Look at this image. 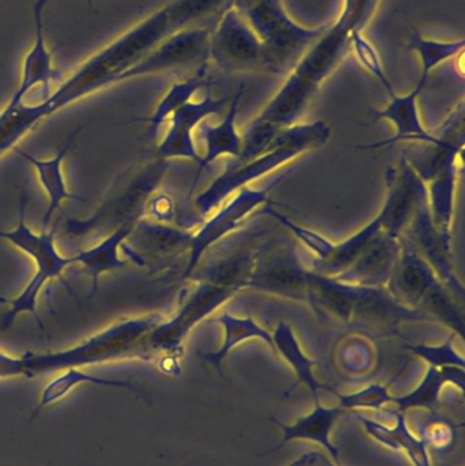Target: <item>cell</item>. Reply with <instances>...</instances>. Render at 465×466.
Wrapping results in <instances>:
<instances>
[{
  "label": "cell",
  "instance_id": "30bf717a",
  "mask_svg": "<svg viewBox=\"0 0 465 466\" xmlns=\"http://www.w3.org/2000/svg\"><path fill=\"white\" fill-rule=\"evenodd\" d=\"M310 270L288 241H273L254 251L248 288L288 300L308 301Z\"/></svg>",
  "mask_w": 465,
  "mask_h": 466
},
{
  "label": "cell",
  "instance_id": "8fae6325",
  "mask_svg": "<svg viewBox=\"0 0 465 466\" xmlns=\"http://www.w3.org/2000/svg\"><path fill=\"white\" fill-rule=\"evenodd\" d=\"M210 30L209 26H193L174 33L130 68L125 81L158 74H196L207 68Z\"/></svg>",
  "mask_w": 465,
  "mask_h": 466
},
{
  "label": "cell",
  "instance_id": "ab89813d",
  "mask_svg": "<svg viewBox=\"0 0 465 466\" xmlns=\"http://www.w3.org/2000/svg\"><path fill=\"white\" fill-rule=\"evenodd\" d=\"M144 213L152 218L153 223L164 224V226L171 224L177 215L174 199L168 194H152L145 204Z\"/></svg>",
  "mask_w": 465,
  "mask_h": 466
},
{
  "label": "cell",
  "instance_id": "603a6c76",
  "mask_svg": "<svg viewBox=\"0 0 465 466\" xmlns=\"http://www.w3.org/2000/svg\"><path fill=\"white\" fill-rule=\"evenodd\" d=\"M344 413H347V410L341 407L325 408L319 402V404H316V410L313 412L298 419L294 424H289V426L273 418L272 420L278 424V429L283 432V441L268 453H273V451L284 448V445L291 442V441H310V442L322 446L330 454L333 461L338 465L340 464L339 449L330 441V432H332L336 421Z\"/></svg>",
  "mask_w": 465,
  "mask_h": 466
},
{
  "label": "cell",
  "instance_id": "836d02e7",
  "mask_svg": "<svg viewBox=\"0 0 465 466\" xmlns=\"http://www.w3.org/2000/svg\"><path fill=\"white\" fill-rule=\"evenodd\" d=\"M81 385L108 386V388L127 389V390L136 389V386L133 383H128L127 380H108V378H101L82 371L81 369H68L60 372L44 388L38 408L48 407L54 402L60 401L68 396L76 386Z\"/></svg>",
  "mask_w": 465,
  "mask_h": 466
},
{
  "label": "cell",
  "instance_id": "5bb4252c",
  "mask_svg": "<svg viewBox=\"0 0 465 466\" xmlns=\"http://www.w3.org/2000/svg\"><path fill=\"white\" fill-rule=\"evenodd\" d=\"M227 103H228V98H215L209 90L202 100H191L190 103L180 106L169 117L168 131L158 144L156 157L167 161L169 158H187V160L194 161L199 166L202 156L199 155L198 149H197L196 141H194V131L207 117L220 114L226 108Z\"/></svg>",
  "mask_w": 465,
  "mask_h": 466
},
{
  "label": "cell",
  "instance_id": "7c38bea8",
  "mask_svg": "<svg viewBox=\"0 0 465 466\" xmlns=\"http://www.w3.org/2000/svg\"><path fill=\"white\" fill-rule=\"evenodd\" d=\"M280 180H275L265 188H253L250 186L242 188L228 201L224 202L215 215H210L199 227L198 231L191 233L187 266L183 273V279H190L191 274L198 268L202 257L215 244L226 238L229 233L237 231L254 210L272 202L269 198L270 190L278 186Z\"/></svg>",
  "mask_w": 465,
  "mask_h": 466
},
{
  "label": "cell",
  "instance_id": "ba28073f",
  "mask_svg": "<svg viewBox=\"0 0 465 466\" xmlns=\"http://www.w3.org/2000/svg\"><path fill=\"white\" fill-rule=\"evenodd\" d=\"M168 168V161L156 157L152 163L127 171L115 182L108 198L100 209L87 221H67L68 233L73 236L86 235L92 229L112 224L119 228L123 224L138 223L145 204L160 185Z\"/></svg>",
  "mask_w": 465,
  "mask_h": 466
},
{
  "label": "cell",
  "instance_id": "7bdbcfd3",
  "mask_svg": "<svg viewBox=\"0 0 465 466\" xmlns=\"http://www.w3.org/2000/svg\"><path fill=\"white\" fill-rule=\"evenodd\" d=\"M0 304H8V299L2 298V296H0Z\"/></svg>",
  "mask_w": 465,
  "mask_h": 466
},
{
  "label": "cell",
  "instance_id": "4dcf8cb0",
  "mask_svg": "<svg viewBox=\"0 0 465 466\" xmlns=\"http://www.w3.org/2000/svg\"><path fill=\"white\" fill-rule=\"evenodd\" d=\"M210 86L209 76H207V68L198 71V73L191 74L190 76H186L185 79L175 82L166 95L161 98L160 103L156 106L155 111L150 116L138 117L134 119L136 122L147 123V131L145 138L155 139L158 134L161 126L168 122L169 117L185 104L190 103L194 96L197 95L198 90L202 87Z\"/></svg>",
  "mask_w": 465,
  "mask_h": 466
},
{
  "label": "cell",
  "instance_id": "2e32d148",
  "mask_svg": "<svg viewBox=\"0 0 465 466\" xmlns=\"http://www.w3.org/2000/svg\"><path fill=\"white\" fill-rule=\"evenodd\" d=\"M26 197L22 194L19 198L18 226L10 231H0V240L8 241L16 248L21 249L37 266L35 274L43 277L46 282L49 279H59L70 289V285L63 279V271L68 266L76 263V257H63L57 251L55 238H56V227L51 231L33 232L26 224Z\"/></svg>",
  "mask_w": 465,
  "mask_h": 466
},
{
  "label": "cell",
  "instance_id": "74e56055",
  "mask_svg": "<svg viewBox=\"0 0 465 466\" xmlns=\"http://www.w3.org/2000/svg\"><path fill=\"white\" fill-rule=\"evenodd\" d=\"M455 337L453 334L447 342H442L440 345H407L406 350H409L412 355L422 359L429 364V367H434V369H447V367L465 369L464 356L458 352L453 344Z\"/></svg>",
  "mask_w": 465,
  "mask_h": 466
},
{
  "label": "cell",
  "instance_id": "8992f818",
  "mask_svg": "<svg viewBox=\"0 0 465 466\" xmlns=\"http://www.w3.org/2000/svg\"><path fill=\"white\" fill-rule=\"evenodd\" d=\"M439 137V136H437ZM441 144L425 145L409 150L403 160L422 180L428 191L429 207L437 231L447 243H452L459 160L464 149V137H440Z\"/></svg>",
  "mask_w": 465,
  "mask_h": 466
},
{
  "label": "cell",
  "instance_id": "6da1fadb",
  "mask_svg": "<svg viewBox=\"0 0 465 466\" xmlns=\"http://www.w3.org/2000/svg\"><path fill=\"white\" fill-rule=\"evenodd\" d=\"M382 0H343L340 15L328 25L289 70L280 89L242 134L248 152L261 153L284 128L297 125L314 96L349 52V35L365 30Z\"/></svg>",
  "mask_w": 465,
  "mask_h": 466
},
{
  "label": "cell",
  "instance_id": "d6986e66",
  "mask_svg": "<svg viewBox=\"0 0 465 466\" xmlns=\"http://www.w3.org/2000/svg\"><path fill=\"white\" fill-rule=\"evenodd\" d=\"M400 254V236L381 229L362 255L336 279L349 284L385 287Z\"/></svg>",
  "mask_w": 465,
  "mask_h": 466
},
{
  "label": "cell",
  "instance_id": "f35d334b",
  "mask_svg": "<svg viewBox=\"0 0 465 466\" xmlns=\"http://www.w3.org/2000/svg\"><path fill=\"white\" fill-rule=\"evenodd\" d=\"M389 386L374 385L368 386L363 390L352 394L339 393V407L346 410H382L384 405L392 402V396L388 391Z\"/></svg>",
  "mask_w": 465,
  "mask_h": 466
},
{
  "label": "cell",
  "instance_id": "4fadbf2b",
  "mask_svg": "<svg viewBox=\"0 0 465 466\" xmlns=\"http://www.w3.org/2000/svg\"><path fill=\"white\" fill-rule=\"evenodd\" d=\"M403 238L433 268L440 281L464 303V285L452 263V246L442 238L434 226L428 191L420 179L417 186L411 218Z\"/></svg>",
  "mask_w": 465,
  "mask_h": 466
},
{
  "label": "cell",
  "instance_id": "4316f807",
  "mask_svg": "<svg viewBox=\"0 0 465 466\" xmlns=\"http://www.w3.org/2000/svg\"><path fill=\"white\" fill-rule=\"evenodd\" d=\"M212 322L217 323L223 329V344H221L220 350H216V352L204 355V360L207 361L210 366L215 367L220 374H223V363L229 352L235 350L238 345L250 341V339H259V341L264 342L276 355L272 333L264 326L259 325L254 318L237 317V315L229 314V312H223V314L213 318Z\"/></svg>",
  "mask_w": 465,
  "mask_h": 466
},
{
  "label": "cell",
  "instance_id": "f1b7e54d",
  "mask_svg": "<svg viewBox=\"0 0 465 466\" xmlns=\"http://www.w3.org/2000/svg\"><path fill=\"white\" fill-rule=\"evenodd\" d=\"M385 218H387V208L382 207L381 212L368 226L363 227L360 231L347 240L335 243L332 251L325 259L314 260V271L325 276H340L362 255L369 244L384 228Z\"/></svg>",
  "mask_w": 465,
  "mask_h": 466
},
{
  "label": "cell",
  "instance_id": "f546056e",
  "mask_svg": "<svg viewBox=\"0 0 465 466\" xmlns=\"http://www.w3.org/2000/svg\"><path fill=\"white\" fill-rule=\"evenodd\" d=\"M458 386L461 393L464 391L465 369L459 367H447V369H434L429 367L425 378L418 388L409 394L403 397H392L390 404H396V412L406 413L412 408H426L431 412L440 407V396L441 390L448 385Z\"/></svg>",
  "mask_w": 465,
  "mask_h": 466
},
{
  "label": "cell",
  "instance_id": "9c48e42d",
  "mask_svg": "<svg viewBox=\"0 0 465 466\" xmlns=\"http://www.w3.org/2000/svg\"><path fill=\"white\" fill-rule=\"evenodd\" d=\"M209 60L224 73L276 76L264 44L235 7L224 11L210 30Z\"/></svg>",
  "mask_w": 465,
  "mask_h": 466
},
{
  "label": "cell",
  "instance_id": "cb8c5ba5",
  "mask_svg": "<svg viewBox=\"0 0 465 466\" xmlns=\"http://www.w3.org/2000/svg\"><path fill=\"white\" fill-rule=\"evenodd\" d=\"M243 93H245V85L242 84L232 97L226 116L218 125L213 126L204 120L197 128L199 138L207 145V152L202 156L198 172L223 156H231L232 158L239 157L242 152V136L237 128V117Z\"/></svg>",
  "mask_w": 465,
  "mask_h": 466
},
{
  "label": "cell",
  "instance_id": "9a60e30c",
  "mask_svg": "<svg viewBox=\"0 0 465 466\" xmlns=\"http://www.w3.org/2000/svg\"><path fill=\"white\" fill-rule=\"evenodd\" d=\"M429 320L418 309H409L396 301L385 287L358 285L357 300L352 309L351 325L369 331L392 336L407 322Z\"/></svg>",
  "mask_w": 465,
  "mask_h": 466
},
{
  "label": "cell",
  "instance_id": "7a4b0ae2",
  "mask_svg": "<svg viewBox=\"0 0 465 466\" xmlns=\"http://www.w3.org/2000/svg\"><path fill=\"white\" fill-rule=\"evenodd\" d=\"M253 257L254 251L250 249H237L210 260L191 274L196 287L183 298L174 317L164 319L147 336L150 361L160 358L164 363L169 361L175 370H179L177 360L183 352V342L191 330L248 288Z\"/></svg>",
  "mask_w": 465,
  "mask_h": 466
},
{
  "label": "cell",
  "instance_id": "e0dca14e",
  "mask_svg": "<svg viewBox=\"0 0 465 466\" xmlns=\"http://www.w3.org/2000/svg\"><path fill=\"white\" fill-rule=\"evenodd\" d=\"M428 79L420 78L417 86L407 93V95L389 96L390 101L382 109H376L371 114L370 123L379 122V120H388L395 126V136L384 141L374 142V144L359 145L360 150H377L382 147H393L403 141H418L420 144L439 145L441 144V138L436 134L430 133L423 126L420 119V108H418V98L420 93L425 89Z\"/></svg>",
  "mask_w": 465,
  "mask_h": 466
},
{
  "label": "cell",
  "instance_id": "ee69618b",
  "mask_svg": "<svg viewBox=\"0 0 465 466\" xmlns=\"http://www.w3.org/2000/svg\"><path fill=\"white\" fill-rule=\"evenodd\" d=\"M92 2H93V0H89V3H92Z\"/></svg>",
  "mask_w": 465,
  "mask_h": 466
},
{
  "label": "cell",
  "instance_id": "7402d4cb",
  "mask_svg": "<svg viewBox=\"0 0 465 466\" xmlns=\"http://www.w3.org/2000/svg\"><path fill=\"white\" fill-rule=\"evenodd\" d=\"M46 0H35L33 14H35V41L32 48L26 54L22 67L21 82L15 92L26 95L30 90L41 89L52 93L57 71L54 68L52 54L46 46L45 33H44V8Z\"/></svg>",
  "mask_w": 465,
  "mask_h": 466
},
{
  "label": "cell",
  "instance_id": "3957f363",
  "mask_svg": "<svg viewBox=\"0 0 465 466\" xmlns=\"http://www.w3.org/2000/svg\"><path fill=\"white\" fill-rule=\"evenodd\" d=\"M183 29L182 18L174 5L168 3L82 63L57 85V97L65 106H70L93 93L125 82V74L130 68L138 65L169 35Z\"/></svg>",
  "mask_w": 465,
  "mask_h": 466
},
{
  "label": "cell",
  "instance_id": "484cf974",
  "mask_svg": "<svg viewBox=\"0 0 465 466\" xmlns=\"http://www.w3.org/2000/svg\"><path fill=\"white\" fill-rule=\"evenodd\" d=\"M272 336L276 355H280L297 375V383L292 388H297L298 385L308 386V390L313 393L316 404H319V390H327L335 394L336 397L339 396L338 391L317 380L316 375H314V367L317 363L306 355L297 334H295L294 328L286 320L278 322Z\"/></svg>",
  "mask_w": 465,
  "mask_h": 466
},
{
  "label": "cell",
  "instance_id": "d4e9b609",
  "mask_svg": "<svg viewBox=\"0 0 465 466\" xmlns=\"http://www.w3.org/2000/svg\"><path fill=\"white\" fill-rule=\"evenodd\" d=\"M136 223L123 224L119 228L114 229L100 243L84 251L76 252V263H79L85 273L92 279L93 292H97L98 281L103 274L109 271L119 270L126 268V262L119 257L120 247L125 243L126 238H130L131 233L136 229Z\"/></svg>",
  "mask_w": 465,
  "mask_h": 466
},
{
  "label": "cell",
  "instance_id": "277c9868",
  "mask_svg": "<svg viewBox=\"0 0 465 466\" xmlns=\"http://www.w3.org/2000/svg\"><path fill=\"white\" fill-rule=\"evenodd\" d=\"M164 315L147 314L126 317L115 320L103 330L82 339L73 347L55 352H26L21 356L25 377L62 372L68 369H84L96 364L120 360L150 361L147 339L153 329L157 328Z\"/></svg>",
  "mask_w": 465,
  "mask_h": 466
},
{
  "label": "cell",
  "instance_id": "ac0fdd59",
  "mask_svg": "<svg viewBox=\"0 0 465 466\" xmlns=\"http://www.w3.org/2000/svg\"><path fill=\"white\" fill-rule=\"evenodd\" d=\"M440 281L436 271L401 238V254L385 288L393 299L409 309H418L426 293Z\"/></svg>",
  "mask_w": 465,
  "mask_h": 466
},
{
  "label": "cell",
  "instance_id": "5b68a950",
  "mask_svg": "<svg viewBox=\"0 0 465 466\" xmlns=\"http://www.w3.org/2000/svg\"><path fill=\"white\" fill-rule=\"evenodd\" d=\"M332 138V128L324 120L297 123L284 128L261 155L245 163H229L194 201L199 218H209L235 193L267 177L275 169L297 160L300 156L319 149Z\"/></svg>",
  "mask_w": 465,
  "mask_h": 466
},
{
  "label": "cell",
  "instance_id": "d590c367",
  "mask_svg": "<svg viewBox=\"0 0 465 466\" xmlns=\"http://www.w3.org/2000/svg\"><path fill=\"white\" fill-rule=\"evenodd\" d=\"M45 284V279L35 273V276L30 279L26 287L22 289V292L19 293L16 298L8 299V306H10V309H8V311L3 315V328H8V326L13 325L14 320H15V318L19 317V315L30 314L35 318L38 328H40L41 330H44V323L37 311V299L38 295H40L41 289H43V287Z\"/></svg>",
  "mask_w": 465,
  "mask_h": 466
},
{
  "label": "cell",
  "instance_id": "b9f144b4",
  "mask_svg": "<svg viewBox=\"0 0 465 466\" xmlns=\"http://www.w3.org/2000/svg\"><path fill=\"white\" fill-rule=\"evenodd\" d=\"M288 466H339L336 462L330 461L327 456L318 451H310V453L303 454L297 461L292 462Z\"/></svg>",
  "mask_w": 465,
  "mask_h": 466
},
{
  "label": "cell",
  "instance_id": "60d3db41",
  "mask_svg": "<svg viewBox=\"0 0 465 466\" xmlns=\"http://www.w3.org/2000/svg\"><path fill=\"white\" fill-rule=\"evenodd\" d=\"M21 377H25L24 361L21 356L10 355L0 350V380Z\"/></svg>",
  "mask_w": 465,
  "mask_h": 466
},
{
  "label": "cell",
  "instance_id": "d6a6232c",
  "mask_svg": "<svg viewBox=\"0 0 465 466\" xmlns=\"http://www.w3.org/2000/svg\"><path fill=\"white\" fill-rule=\"evenodd\" d=\"M407 46L420 57V78L429 79L431 71L448 60L461 56L465 48L464 38L455 41H440L426 37L420 30H409Z\"/></svg>",
  "mask_w": 465,
  "mask_h": 466
},
{
  "label": "cell",
  "instance_id": "52a82bcc",
  "mask_svg": "<svg viewBox=\"0 0 465 466\" xmlns=\"http://www.w3.org/2000/svg\"><path fill=\"white\" fill-rule=\"evenodd\" d=\"M240 14L264 44L276 76H287L328 26L298 24L287 13L281 0H258Z\"/></svg>",
  "mask_w": 465,
  "mask_h": 466
},
{
  "label": "cell",
  "instance_id": "44dd1931",
  "mask_svg": "<svg viewBox=\"0 0 465 466\" xmlns=\"http://www.w3.org/2000/svg\"><path fill=\"white\" fill-rule=\"evenodd\" d=\"M79 130L74 131L67 141L63 144V147L57 150L56 155L49 160H41V158L35 157V156L30 155V153L25 152V150L15 147L13 152H15L19 157L24 158L25 161L30 164L37 172L38 182L43 186L44 191L48 196V208H46L45 213L43 216V224H41V231H46L48 228L49 221L54 218L55 213L62 207V202L65 199H71V201H81L84 202V198L81 197L74 196L68 191L67 185H66L65 175H63V161H65L66 156L70 152L73 147L74 141H76V134Z\"/></svg>",
  "mask_w": 465,
  "mask_h": 466
},
{
  "label": "cell",
  "instance_id": "8d00e7d4",
  "mask_svg": "<svg viewBox=\"0 0 465 466\" xmlns=\"http://www.w3.org/2000/svg\"><path fill=\"white\" fill-rule=\"evenodd\" d=\"M262 208H264L262 212H264L265 215L275 218L276 221L280 223V226L288 229L289 232L294 233L295 238H299L305 246H308V248L316 254V260L325 259V258L330 254V251H332L333 246H335L333 241H330L329 238H325V236L319 235L318 232L311 231V229L295 223L291 218H287L286 215L276 210L275 208H273V202Z\"/></svg>",
  "mask_w": 465,
  "mask_h": 466
},
{
  "label": "cell",
  "instance_id": "83f0119b",
  "mask_svg": "<svg viewBox=\"0 0 465 466\" xmlns=\"http://www.w3.org/2000/svg\"><path fill=\"white\" fill-rule=\"evenodd\" d=\"M396 418L395 427H388L357 413V419L377 442L393 451H404L415 466H433L425 441L412 434L406 421V413L396 412Z\"/></svg>",
  "mask_w": 465,
  "mask_h": 466
},
{
  "label": "cell",
  "instance_id": "e575fe53",
  "mask_svg": "<svg viewBox=\"0 0 465 466\" xmlns=\"http://www.w3.org/2000/svg\"><path fill=\"white\" fill-rule=\"evenodd\" d=\"M349 51L357 57L358 63L382 85L388 95H395L392 82L385 73L379 52L377 51L371 41L366 38L363 30H354L349 35Z\"/></svg>",
  "mask_w": 465,
  "mask_h": 466
},
{
  "label": "cell",
  "instance_id": "ffe728a7",
  "mask_svg": "<svg viewBox=\"0 0 465 466\" xmlns=\"http://www.w3.org/2000/svg\"><path fill=\"white\" fill-rule=\"evenodd\" d=\"M358 285L310 270L306 303L322 319L351 322Z\"/></svg>",
  "mask_w": 465,
  "mask_h": 466
},
{
  "label": "cell",
  "instance_id": "1f68e13d",
  "mask_svg": "<svg viewBox=\"0 0 465 466\" xmlns=\"http://www.w3.org/2000/svg\"><path fill=\"white\" fill-rule=\"evenodd\" d=\"M418 311L428 317L429 320L442 323L453 331L455 336L464 339L465 318L463 303L442 284L437 282L420 301Z\"/></svg>",
  "mask_w": 465,
  "mask_h": 466
}]
</instances>
